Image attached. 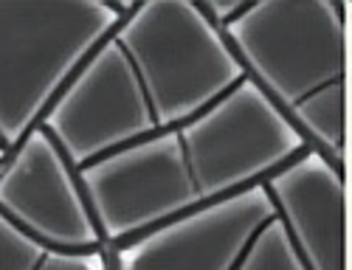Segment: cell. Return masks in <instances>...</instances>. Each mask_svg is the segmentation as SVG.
<instances>
[{
	"label": "cell",
	"instance_id": "cell-1",
	"mask_svg": "<svg viewBox=\"0 0 352 270\" xmlns=\"http://www.w3.org/2000/svg\"><path fill=\"white\" fill-rule=\"evenodd\" d=\"M349 0H248L223 28L243 76L316 155L349 175Z\"/></svg>",
	"mask_w": 352,
	"mask_h": 270
},
{
	"label": "cell",
	"instance_id": "cell-2",
	"mask_svg": "<svg viewBox=\"0 0 352 270\" xmlns=\"http://www.w3.org/2000/svg\"><path fill=\"white\" fill-rule=\"evenodd\" d=\"M119 0L0 3V149L32 135L82 68L127 14Z\"/></svg>",
	"mask_w": 352,
	"mask_h": 270
},
{
	"label": "cell",
	"instance_id": "cell-3",
	"mask_svg": "<svg viewBox=\"0 0 352 270\" xmlns=\"http://www.w3.org/2000/svg\"><path fill=\"white\" fill-rule=\"evenodd\" d=\"M161 130H175L243 79L226 37L195 0L130 3L113 32Z\"/></svg>",
	"mask_w": 352,
	"mask_h": 270
},
{
	"label": "cell",
	"instance_id": "cell-4",
	"mask_svg": "<svg viewBox=\"0 0 352 270\" xmlns=\"http://www.w3.org/2000/svg\"><path fill=\"white\" fill-rule=\"evenodd\" d=\"M197 203L262 186L307 144L243 76L214 104L175 127Z\"/></svg>",
	"mask_w": 352,
	"mask_h": 270
},
{
	"label": "cell",
	"instance_id": "cell-5",
	"mask_svg": "<svg viewBox=\"0 0 352 270\" xmlns=\"http://www.w3.org/2000/svg\"><path fill=\"white\" fill-rule=\"evenodd\" d=\"M104 248H124L158 225L203 205L175 130H161L79 169Z\"/></svg>",
	"mask_w": 352,
	"mask_h": 270
},
{
	"label": "cell",
	"instance_id": "cell-6",
	"mask_svg": "<svg viewBox=\"0 0 352 270\" xmlns=\"http://www.w3.org/2000/svg\"><path fill=\"white\" fill-rule=\"evenodd\" d=\"M43 130L76 169L161 133L130 59L110 34L48 107Z\"/></svg>",
	"mask_w": 352,
	"mask_h": 270
},
{
	"label": "cell",
	"instance_id": "cell-7",
	"mask_svg": "<svg viewBox=\"0 0 352 270\" xmlns=\"http://www.w3.org/2000/svg\"><path fill=\"white\" fill-rule=\"evenodd\" d=\"M0 217L54 251H104L79 169L43 130L0 155Z\"/></svg>",
	"mask_w": 352,
	"mask_h": 270
},
{
	"label": "cell",
	"instance_id": "cell-8",
	"mask_svg": "<svg viewBox=\"0 0 352 270\" xmlns=\"http://www.w3.org/2000/svg\"><path fill=\"white\" fill-rule=\"evenodd\" d=\"M274 220L262 186L203 203L184 217L138 236L124 248H104L110 270H237L259 231Z\"/></svg>",
	"mask_w": 352,
	"mask_h": 270
},
{
	"label": "cell",
	"instance_id": "cell-9",
	"mask_svg": "<svg viewBox=\"0 0 352 270\" xmlns=\"http://www.w3.org/2000/svg\"><path fill=\"white\" fill-rule=\"evenodd\" d=\"M271 214L305 270H349V175L313 149L262 183Z\"/></svg>",
	"mask_w": 352,
	"mask_h": 270
},
{
	"label": "cell",
	"instance_id": "cell-10",
	"mask_svg": "<svg viewBox=\"0 0 352 270\" xmlns=\"http://www.w3.org/2000/svg\"><path fill=\"white\" fill-rule=\"evenodd\" d=\"M0 270H110L104 251H54L0 217Z\"/></svg>",
	"mask_w": 352,
	"mask_h": 270
},
{
	"label": "cell",
	"instance_id": "cell-11",
	"mask_svg": "<svg viewBox=\"0 0 352 270\" xmlns=\"http://www.w3.org/2000/svg\"><path fill=\"white\" fill-rule=\"evenodd\" d=\"M237 270H305V267L299 265L296 256H293V251L287 245L282 228L276 225V220H271L265 228L259 231L248 256L243 259V265Z\"/></svg>",
	"mask_w": 352,
	"mask_h": 270
},
{
	"label": "cell",
	"instance_id": "cell-12",
	"mask_svg": "<svg viewBox=\"0 0 352 270\" xmlns=\"http://www.w3.org/2000/svg\"><path fill=\"white\" fill-rule=\"evenodd\" d=\"M0 155H3V149H0Z\"/></svg>",
	"mask_w": 352,
	"mask_h": 270
}]
</instances>
